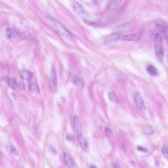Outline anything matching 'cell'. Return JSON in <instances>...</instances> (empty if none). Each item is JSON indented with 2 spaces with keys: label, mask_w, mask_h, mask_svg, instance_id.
<instances>
[{
  "label": "cell",
  "mask_w": 168,
  "mask_h": 168,
  "mask_svg": "<svg viewBox=\"0 0 168 168\" xmlns=\"http://www.w3.org/2000/svg\"><path fill=\"white\" fill-rule=\"evenodd\" d=\"M71 5L75 12L79 16L85 19H84L89 17V13L80 3L75 0H72Z\"/></svg>",
  "instance_id": "1"
},
{
  "label": "cell",
  "mask_w": 168,
  "mask_h": 168,
  "mask_svg": "<svg viewBox=\"0 0 168 168\" xmlns=\"http://www.w3.org/2000/svg\"><path fill=\"white\" fill-rule=\"evenodd\" d=\"M155 50L157 56L160 59L164 54L162 37L160 34L157 33L155 36L154 42Z\"/></svg>",
  "instance_id": "2"
},
{
  "label": "cell",
  "mask_w": 168,
  "mask_h": 168,
  "mask_svg": "<svg viewBox=\"0 0 168 168\" xmlns=\"http://www.w3.org/2000/svg\"><path fill=\"white\" fill-rule=\"evenodd\" d=\"M48 21L50 23L53 28L61 34L65 35L68 37H72L71 35L64 26L51 19H49Z\"/></svg>",
  "instance_id": "3"
},
{
  "label": "cell",
  "mask_w": 168,
  "mask_h": 168,
  "mask_svg": "<svg viewBox=\"0 0 168 168\" xmlns=\"http://www.w3.org/2000/svg\"><path fill=\"white\" fill-rule=\"evenodd\" d=\"M142 32H138L135 34H132L127 35H121L120 39L124 40L129 41H137L140 38Z\"/></svg>",
  "instance_id": "4"
},
{
  "label": "cell",
  "mask_w": 168,
  "mask_h": 168,
  "mask_svg": "<svg viewBox=\"0 0 168 168\" xmlns=\"http://www.w3.org/2000/svg\"><path fill=\"white\" fill-rule=\"evenodd\" d=\"M121 35L118 33H115L110 34L106 38L104 41V43L106 46L120 39Z\"/></svg>",
  "instance_id": "5"
},
{
  "label": "cell",
  "mask_w": 168,
  "mask_h": 168,
  "mask_svg": "<svg viewBox=\"0 0 168 168\" xmlns=\"http://www.w3.org/2000/svg\"><path fill=\"white\" fill-rule=\"evenodd\" d=\"M134 99L136 106L139 109L145 110L146 108L143 100L138 92H137L135 94Z\"/></svg>",
  "instance_id": "6"
},
{
  "label": "cell",
  "mask_w": 168,
  "mask_h": 168,
  "mask_svg": "<svg viewBox=\"0 0 168 168\" xmlns=\"http://www.w3.org/2000/svg\"><path fill=\"white\" fill-rule=\"evenodd\" d=\"M123 0H112L109 4L107 10L109 11L115 10L120 5Z\"/></svg>",
  "instance_id": "7"
},
{
  "label": "cell",
  "mask_w": 168,
  "mask_h": 168,
  "mask_svg": "<svg viewBox=\"0 0 168 168\" xmlns=\"http://www.w3.org/2000/svg\"><path fill=\"white\" fill-rule=\"evenodd\" d=\"M64 159L65 164L68 168L74 167L75 165L70 155L67 153L64 154Z\"/></svg>",
  "instance_id": "8"
},
{
  "label": "cell",
  "mask_w": 168,
  "mask_h": 168,
  "mask_svg": "<svg viewBox=\"0 0 168 168\" xmlns=\"http://www.w3.org/2000/svg\"><path fill=\"white\" fill-rule=\"evenodd\" d=\"M73 123L75 130L79 134H81L82 130L81 123L78 118L76 116L74 117L73 119Z\"/></svg>",
  "instance_id": "9"
},
{
  "label": "cell",
  "mask_w": 168,
  "mask_h": 168,
  "mask_svg": "<svg viewBox=\"0 0 168 168\" xmlns=\"http://www.w3.org/2000/svg\"><path fill=\"white\" fill-rule=\"evenodd\" d=\"M78 139L79 144L82 148L84 150L86 149L87 148V145L84 137L81 134H79L78 135Z\"/></svg>",
  "instance_id": "10"
},
{
  "label": "cell",
  "mask_w": 168,
  "mask_h": 168,
  "mask_svg": "<svg viewBox=\"0 0 168 168\" xmlns=\"http://www.w3.org/2000/svg\"><path fill=\"white\" fill-rule=\"evenodd\" d=\"M20 76L22 78L26 80H29L31 78L32 74L28 70H22L20 72Z\"/></svg>",
  "instance_id": "11"
},
{
  "label": "cell",
  "mask_w": 168,
  "mask_h": 168,
  "mask_svg": "<svg viewBox=\"0 0 168 168\" xmlns=\"http://www.w3.org/2000/svg\"><path fill=\"white\" fill-rule=\"evenodd\" d=\"M51 81L52 85L55 87L57 85V77L56 70L54 68H53L51 72Z\"/></svg>",
  "instance_id": "12"
},
{
  "label": "cell",
  "mask_w": 168,
  "mask_h": 168,
  "mask_svg": "<svg viewBox=\"0 0 168 168\" xmlns=\"http://www.w3.org/2000/svg\"><path fill=\"white\" fill-rule=\"evenodd\" d=\"M148 73L152 76H156L157 74V70L156 68L153 65H149L147 69Z\"/></svg>",
  "instance_id": "13"
},
{
  "label": "cell",
  "mask_w": 168,
  "mask_h": 168,
  "mask_svg": "<svg viewBox=\"0 0 168 168\" xmlns=\"http://www.w3.org/2000/svg\"><path fill=\"white\" fill-rule=\"evenodd\" d=\"M30 89L31 92L35 94H37L40 93L39 88L37 84L35 83H33L30 85Z\"/></svg>",
  "instance_id": "14"
},
{
  "label": "cell",
  "mask_w": 168,
  "mask_h": 168,
  "mask_svg": "<svg viewBox=\"0 0 168 168\" xmlns=\"http://www.w3.org/2000/svg\"><path fill=\"white\" fill-rule=\"evenodd\" d=\"M143 130L145 133L148 135H152L154 133V130L151 126H145L144 127Z\"/></svg>",
  "instance_id": "15"
},
{
  "label": "cell",
  "mask_w": 168,
  "mask_h": 168,
  "mask_svg": "<svg viewBox=\"0 0 168 168\" xmlns=\"http://www.w3.org/2000/svg\"><path fill=\"white\" fill-rule=\"evenodd\" d=\"M84 21L87 25L90 26H99L103 24V23L100 21H92L87 19H84Z\"/></svg>",
  "instance_id": "16"
},
{
  "label": "cell",
  "mask_w": 168,
  "mask_h": 168,
  "mask_svg": "<svg viewBox=\"0 0 168 168\" xmlns=\"http://www.w3.org/2000/svg\"><path fill=\"white\" fill-rule=\"evenodd\" d=\"M154 23L158 27L162 28H166V24L164 21L161 19H157L154 21Z\"/></svg>",
  "instance_id": "17"
},
{
  "label": "cell",
  "mask_w": 168,
  "mask_h": 168,
  "mask_svg": "<svg viewBox=\"0 0 168 168\" xmlns=\"http://www.w3.org/2000/svg\"><path fill=\"white\" fill-rule=\"evenodd\" d=\"M6 34L7 37L10 39L15 38V34L13 31L10 28H7L6 30Z\"/></svg>",
  "instance_id": "18"
},
{
  "label": "cell",
  "mask_w": 168,
  "mask_h": 168,
  "mask_svg": "<svg viewBox=\"0 0 168 168\" xmlns=\"http://www.w3.org/2000/svg\"><path fill=\"white\" fill-rule=\"evenodd\" d=\"M9 85L12 88H15L17 86L16 79L14 78H9L8 80Z\"/></svg>",
  "instance_id": "19"
},
{
  "label": "cell",
  "mask_w": 168,
  "mask_h": 168,
  "mask_svg": "<svg viewBox=\"0 0 168 168\" xmlns=\"http://www.w3.org/2000/svg\"><path fill=\"white\" fill-rule=\"evenodd\" d=\"M71 77L74 83L77 86H79L80 83V81L79 78L76 75L72 74Z\"/></svg>",
  "instance_id": "20"
},
{
  "label": "cell",
  "mask_w": 168,
  "mask_h": 168,
  "mask_svg": "<svg viewBox=\"0 0 168 168\" xmlns=\"http://www.w3.org/2000/svg\"><path fill=\"white\" fill-rule=\"evenodd\" d=\"M10 151L11 153L15 156L19 155V153L18 150H17L14 146L12 145H10Z\"/></svg>",
  "instance_id": "21"
},
{
  "label": "cell",
  "mask_w": 168,
  "mask_h": 168,
  "mask_svg": "<svg viewBox=\"0 0 168 168\" xmlns=\"http://www.w3.org/2000/svg\"><path fill=\"white\" fill-rule=\"evenodd\" d=\"M162 152L163 156L168 160V148L166 146L163 147L162 149Z\"/></svg>",
  "instance_id": "22"
},
{
  "label": "cell",
  "mask_w": 168,
  "mask_h": 168,
  "mask_svg": "<svg viewBox=\"0 0 168 168\" xmlns=\"http://www.w3.org/2000/svg\"><path fill=\"white\" fill-rule=\"evenodd\" d=\"M49 150L50 152L53 155H56L57 154L56 150L53 146L52 145H50L49 148Z\"/></svg>",
  "instance_id": "23"
},
{
  "label": "cell",
  "mask_w": 168,
  "mask_h": 168,
  "mask_svg": "<svg viewBox=\"0 0 168 168\" xmlns=\"http://www.w3.org/2000/svg\"><path fill=\"white\" fill-rule=\"evenodd\" d=\"M105 134L108 137L111 136L112 134V131L108 127H106L105 129Z\"/></svg>",
  "instance_id": "24"
},
{
  "label": "cell",
  "mask_w": 168,
  "mask_h": 168,
  "mask_svg": "<svg viewBox=\"0 0 168 168\" xmlns=\"http://www.w3.org/2000/svg\"><path fill=\"white\" fill-rule=\"evenodd\" d=\"M66 138L68 141L71 142L74 140V137L72 135L69 134H68L66 135Z\"/></svg>",
  "instance_id": "25"
},
{
  "label": "cell",
  "mask_w": 168,
  "mask_h": 168,
  "mask_svg": "<svg viewBox=\"0 0 168 168\" xmlns=\"http://www.w3.org/2000/svg\"><path fill=\"white\" fill-rule=\"evenodd\" d=\"M137 149L139 151L143 152L145 153H148V150L147 148H143L142 147L138 146L137 147Z\"/></svg>",
  "instance_id": "26"
},
{
  "label": "cell",
  "mask_w": 168,
  "mask_h": 168,
  "mask_svg": "<svg viewBox=\"0 0 168 168\" xmlns=\"http://www.w3.org/2000/svg\"><path fill=\"white\" fill-rule=\"evenodd\" d=\"M109 98L110 101H114L115 100V96L112 92H109L108 94Z\"/></svg>",
  "instance_id": "27"
},
{
  "label": "cell",
  "mask_w": 168,
  "mask_h": 168,
  "mask_svg": "<svg viewBox=\"0 0 168 168\" xmlns=\"http://www.w3.org/2000/svg\"><path fill=\"white\" fill-rule=\"evenodd\" d=\"M17 86L19 88H21L22 89H24L25 88V85L22 82H19L17 85Z\"/></svg>",
  "instance_id": "28"
},
{
  "label": "cell",
  "mask_w": 168,
  "mask_h": 168,
  "mask_svg": "<svg viewBox=\"0 0 168 168\" xmlns=\"http://www.w3.org/2000/svg\"><path fill=\"white\" fill-rule=\"evenodd\" d=\"M114 168H119V166L118 165L117 163H115L114 165Z\"/></svg>",
  "instance_id": "29"
},
{
  "label": "cell",
  "mask_w": 168,
  "mask_h": 168,
  "mask_svg": "<svg viewBox=\"0 0 168 168\" xmlns=\"http://www.w3.org/2000/svg\"><path fill=\"white\" fill-rule=\"evenodd\" d=\"M90 1L95 3H96L97 2V0H90Z\"/></svg>",
  "instance_id": "30"
},
{
  "label": "cell",
  "mask_w": 168,
  "mask_h": 168,
  "mask_svg": "<svg viewBox=\"0 0 168 168\" xmlns=\"http://www.w3.org/2000/svg\"><path fill=\"white\" fill-rule=\"evenodd\" d=\"M90 167H91V168H96V167L95 166H93V165H92L91 166H90Z\"/></svg>",
  "instance_id": "31"
}]
</instances>
